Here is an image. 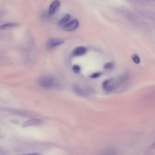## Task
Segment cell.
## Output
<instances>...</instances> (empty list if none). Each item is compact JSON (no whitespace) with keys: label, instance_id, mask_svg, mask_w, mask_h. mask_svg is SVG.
Here are the masks:
<instances>
[{"label":"cell","instance_id":"cell-1","mask_svg":"<svg viewBox=\"0 0 155 155\" xmlns=\"http://www.w3.org/2000/svg\"><path fill=\"white\" fill-rule=\"evenodd\" d=\"M38 82L40 86L47 88L52 87L55 84L54 78L49 76H43L40 77L38 80Z\"/></svg>","mask_w":155,"mask_h":155},{"label":"cell","instance_id":"cell-2","mask_svg":"<svg viewBox=\"0 0 155 155\" xmlns=\"http://www.w3.org/2000/svg\"><path fill=\"white\" fill-rule=\"evenodd\" d=\"M79 25V23L78 21L76 19H74L64 25L63 26V29L66 31H72L76 29L78 27Z\"/></svg>","mask_w":155,"mask_h":155},{"label":"cell","instance_id":"cell-3","mask_svg":"<svg viewBox=\"0 0 155 155\" xmlns=\"http://www.w3.org/2000/svg\"><path fill=\"white\" fill-rule=\"evenodd\" d=\"M64 42V41L62 39L51 38L48 40L46 46L48 48H53L62 44Z\"/></svg>","mask_w":155,"mask_h":155},{"label":"cell","instance_id":"cell-4","mask_svg":"<svg viewBox=\"0 0 155 155\" xmlns=\"http://www.w3.org/2000/svg\"><path fill=\"white\" fill-rule=\"evenodd\" d=\"M60 5V2L58 0L53 1L51 4L49 9V14L52 15L57 12Z\"/></svg>","mask_w":155,"mask_h":155},{"label":"cell","instance_id":"cell-5","mask_svg":"<svg viewBox=\"0 0 155 155\" xmlns=\"http://www.w3.org/2000/svg\"><path fill=\"white\" fill-rule=\"evenodd\" d=\"M87 51L86 49L83 47H78L75 48L72 52L73 56L82 55L85 54Z\"/></svg>","mask_w":155,"mask_h":155},{"label":"cell","instance_id":"cell-6","mask_svg":"<svg viewBox=\"0 0 155 155\" xmlns=\"http://www.w3.org/2000/svg\"><path fill=\"white\" fill-rule=\"evenodd\" d=\"M41 122L40 120L38 119H31L25 122L22 126V128H25L28 126L36 125L40 124Z\"/></svg>","mask_w":155,"mask_h":155},{"label":"cell","instance_id":"cell-7","mask_svg":"<svg viewBox=\"0 0 155 155\" xmlns=\"http://www.w3.org/2000/svg\"><path fill=\"white\" fill-rule=\"evenodd\" d=\"M72 90L76 94L79 96H84L85 93L83 89L78 85L76 84H73L72 86Z\"/></svg>","mask_w":155,"mask_h":155},{"label":"cell","instance_id":"cell-8","mask_svg":"<svg viewBox=\"0 0 155 155\" xmlns=\"http://www.w3.org/2000/svg\"><path fill=\"white\" fill-rule=\"evenodd\" d=\"M71 18V15L68 14H66L58 23V25L60 26H64L67 24Z\"/></svg>","mask_w":155,"mask_h":155},{"label":"cell","instance_id":"cell-9","mask_svg":"<svg viewBox=\"0 0 155 155\" xmlns=\"http://www.w3.org/2000/svg\"><path fill=\"white\" fill-rule=\"evenodd\" d=\"M19 25V24L15 23H9L4 24L0 26L1 30H4L11 28L15 27Z\"/></svg>","mask_w":155,"mask_h":155},{"label":"cell","instance_id":"cell-10","mask_svg":"<svg viewBox=\"0 0 155 155\" xmlns=\"http://www.w3.org/2000/svg\"><path fill=\"white\" fill-rule=\"evenodd\" d=\"M114 67V64L112 62H107L104 64L103 68L107 70H110L112 69Z\"/></svg>","mask_w":155,"mask_h":155},{"label":"cell","instance_id":"cell-11","mask_svg":"<svg viewBox=\"0 0 155 155\" xmlns=\"http://www.w3.org/2000/svg\"><path fill=\"white\" fill-rule=\"evenodd\" d=\"M72 69L74 73H77L80 71L81 68L78 65L75 64L73 66Z\"/></svg>","mask_w":155,"mask_h":155},{"label":"cell","instance_id":"cell-12","mask_svg":"<svg viewBox=\"0 0 155 155\" xmlns=\"http://www.w3.org/2000/svg\"><path fill=\"white\" fill-rule=\"evenodd\" d=\"M132 59L137 64H139L140 61V58L136 54L133 55Z\"/></svg>","mask_w":155,"mask_h":155},{"label":"cell","instance_id":"cell-13","mask_svg":"<svg viewBox=\"0 0 155 155\" xmlns=\"http://www.w3.org/2000/svg\"><path fill=\"white\" fill-rule=\"evenodd\" d=\"M101 74V73L100 72H95L91 74L90 77L92 78H96L100 77Z\"/></svg>","mask_w":155,"mask_h":155},{"label":"cell","instance_id":"cell-14","mask_svg":"<svg viewBox=\"0 0 155 155\" xmlns=\"http://www.w3.org/2000/svg\"><path fill=\"white\" fill-rule=\"evenodd\" d=\"M109 84V81L107 80H105L104 81L102 84V88L105 90L108 86Z\"/></svg>","mask_w":155,"mask_h":155},{"label":"cell","instance_id":"cell-15","mask_svg":"<svg viewBox=\"0 0 155 155\" xmlns=\"http://www.w3.org/2000/svg\"><path fill=\"white\" fill-rule=\"evenodd\" d=\"M114 89V87L113 85L108 86L104 90L107 92L113 91Z\"/></svg>","mask_w":155,"mask_h":155},{"label":"cell","instance_id":"cell-16","mask_svg":"<svg viewBox=\"0 0 155 155\" xmlns=\"http://www.w3.org/2000/svg\"><path fill=\"white\" fill-rule=\"evenodd\" d=\"M19 155H41L40 154L37 153H31L20 154Z\"/></svg>","mask_w":155,"mask_h":155},{"label":"cell","instance_id":"cell-17","mask_svg":"<svg viewBox=\"0 0 155 155\" xmlns=\"http://www.w3.org/2000/svg\"><path fill=\"white\" fill-rule=\"evenodd\" d=\"M151 147L153 149L155 150V140L151 145Z\"/></svg>","mask_w":155,"mask_h":155}]
</instances>
